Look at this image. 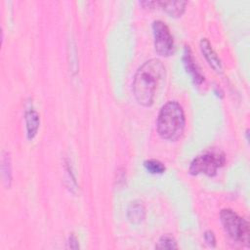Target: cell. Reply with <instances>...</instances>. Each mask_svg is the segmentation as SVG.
Segmentation results:
<instances>
[{"instance_id": "obj_15", "label": "cell", "mask_w": 250, "mask_h": 250, "mask_svg": "<svg viewBox=\"0 0 250 250\" xmlns=\"http://www.w3.org/2000/svg\"><path fill=\"white\" fill-rule=\"evenodd\" d=\"M67 243H68V247L71 248V249H77V248H79L78 240H77V238L75 237V235H73V234H71V235L69 236Z\"/></svg>"}, {"instance_id": "obj_7", "label": "cell", "mask_w": 250, "mask_h": 250, "mask_svg": "<svg viewBox=\"0 0 250 250\" xmlns=\"http://www.w3.org/2000/svg\"><path fill=\"white\" fill-rule=\"evenodd\" d=\"M199 47L201 50V53L203 54V57L207 61L208 64L217 72L222 73L223 72V64L219 58V56L216 54L214 49L212 48L211 43L207 38H202L199 42Z\"/></svg>"}, {"instance_id": "obj_14", "label": "cell", "mask_w": 250, "mask_h": 250, "mask_svg": "<svg viewBox=\"0 0 250 250\" xmlns=\"http://www.w3.org/2000/svg\"><path fill=\"white\" fill-rule=\"evenodd\" d=\"M204 239L205 242L210 246V247H215L216 245V238L212 230H206L204 232Z\"/></svg>"}, {"instance_id": "obj_9", "label": "cell", "mask_w": 250, "mask_h": 250, "mask_svg": "<svg viewBox=\"0 0 250 250\" xmlns=\"http://www.w3.org/2000/svg\"><path fill=\"white\" fill-rule=\"evenodd\" d=\"M186 1H156L155 7L162 8L171 17H181L186 10Z\"/></svg>"}, {"instance_id": "obj_10", "label": "cell", "mask_w": 250, "mask_h": 250, "mask_svg": "<svg viewBox=\"0 0 250 250\" xmlns=\"http://www.w3.org/2000/svg\"><path fill=\"white\" fill-rule=\"evenodd\" d=\"M146 216V209L140 202H132L127 210V218L132 224L141 223Z\"/></svg>"}, {"instance_id": "obj_6", "label": "cell", "mask_w": 250, "mask_h": 250, "mask_svg": "<svg viewBox=\"0 0 250 250\" xmlns=\"http://www.w3.org/2000/svg\"><path fill=\"white\" fill-rule=\"evenodd\" d=\"M183 62L185 68L187 72L190 75L191 79L193 80L194 84L196 85H201L205 81V77L203 73L200 71L199 66L196 63V61L194 60L191 50L188 46H185L184 49V54H183Z\"/></svg>"}, {"instance_id": "obj_8", "label": "cell", "mask_w": 250, "mask_h": 250, "mask_svg": "<svg viewBox=\"0 0 250 250\" xmlns=\"http://www.w3.org/2000/svg\"><path fill=\"white\" fill-rule=\"evenodd\" d=\"M24 120H25L27 139L32 140L37 135V132L39 129V125H40L39 114L34 108H32V107L28 108L25 110Z\"/></svg>"}, {"instance_id": "obj_13", "label": "cell", "mask_w": 250, "mask_h": 250, "mask_svg": "<svg viewBox=\"0 0 250 250\" xmlns=\"http://www.w3.org/2000/svg\"><path fill=\"white\" fill-rule=\"evenodd\" d=\"M144 166L151 174H162L165 171V166L157 159H147L144 162Z\"/></svg>"}, {"instance_id": "obj_4", "label": "cell", "mask_w": 250, "mask_h": 250, "mask_svg": "<svg viewBox=\"0 0 250 250\" xmlns=\"http://www.w3.org/2000/svg\"><path fill=\"white\" fill-rule=\"evenodd\" d=\"M226 163V156L222 151L208 150L194 157L190 162L188 172L190 175L204 174L213 177Z\"/></svg>"}, {"instance_id": "obj_2", "label": "cell", "mask_w": 250, "mask_h": 250, "mask_svg": "<svg viewBox=\"0 0 250 250\" xmlns=\"http://www.w3.org/2000/svg\"><path fill=\"white\" fill-rule=\"evenodd\" d=\"M185 124V112L177 101H168L162 105L156 119V130L163 140H178L184 132Z\"/></svg>"}, {"instance_id": "obj_3", "label": "cell", "mask_w": 250, "mask_h": 250, "mask_svg": "<svg viewBox=\"0 0 250 250\" xmlns=\"http://www.w3.org/2000/svg\"><path fill=\"white\" fill-rule=\"evenodd\" d=\"M220 221L228 235L234 241L244 245L249 244V223L241 218L231 209H222L220 212Z\"/></svg>"}, {"instance_id": "obj_1", "label": "cell", "mask_w": 250, "mask_h": 250, "mask_svg": "<svg viewBox=\"0 0 250 250\" xmlns=\"http://www.w3.org/2000/svg\"><path fill=\"white\" fill-rule=\"evenodd\" d=\"M165 66L158 59H150L145 62L136 71L132 90L136 101L143 106H150L153 104L157 87L164 78Z\"/></svg>"}, {"instance_id": "obj_12", "label": "cell", "mask_w": 250, "mask_h": 250, "mask_svg": "<svg viewBox=\"0 0 250 250\" xmlns=\"http://www.w3.org/2000/svg\"><path fill=\"white\" fill-rule=\"evenodd\" d=\"M155 248H157V249H177L178 245H177L176 239L172 235L164 234L157 241Z\"/></svg>"}, {"instance_id": "obj_5", "label": "cell", "mask_w": 250, "mask_h": 250, "mask_svg": "<svg viewBox=\"0 0 250 250\" xmlns=\"http://www.w3.org/2000/svg\"><path fill=\"white\" fill-rule=\"evenodd\" d=\"M152 32L156 53L161 57L171 56L175 51V44L167 24L160 20L154 21L152 22Z\"/></svg>"}, {"instance_id": "obj_11", "label": "cell", "mask_w": 250, "mask_h": 250, "mask_svg": "<svg viewBox=\"0 0 250 250\" xmlns=\"http://www.w3.org/2000/svg\"><path fill=\"white\" fill-rule=\"evenodd\" d=\"M1 171H2V177L3 181L6 183L7 187H10L11 181H12V170H11V159L8 152L2 153L1 158Z\"/></svg>"}]
</instances>
